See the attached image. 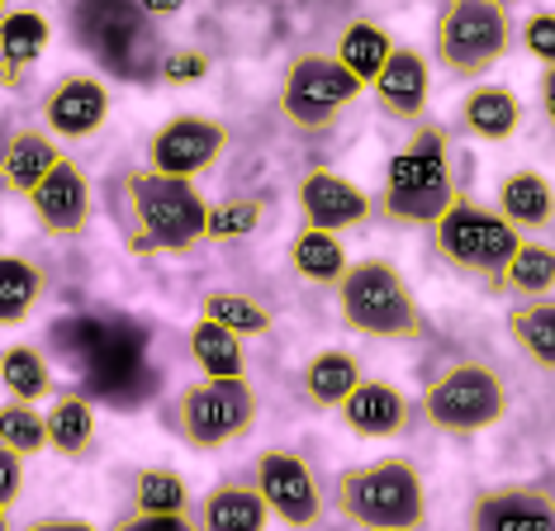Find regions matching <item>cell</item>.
Here are the masks:
<instances>
[{"instance_id": "8", "label": "cell", "mask_w": 555, "mask_h": 531, "mask_svg": "<svg viewBox=\"0 0 555 531\" xmlns=\"http://www.w3.org/2000/svg\"><path fill=\"white\" fill-rule=\"evenodd\" d=\"M433 237L441 261L456 266L461 275H470L485 289H503V266L513 261L517 243H522V233L499 209H485L465 195L447 205V213L433 223Z\"/></svg>"}, {"instance_id": "29", "label": "cell", "mask_w": 555, "mask_h": 531, "mask_svg": "<svg viewBox=\"0 0 555 531\" xmlns=\"http://www.w3.org/2000/svg\"><path fill=\"white\" fill-rule=\"evenodd\" d=\"M199 319L229 327L237 337L271 333V309L257 295H243V289H209V295H199Z\"/></svg>"}, {"instance_id": "10", "label": "cell", "mask_w": 555, "mask_h": 531, "mask_svg": "<svg viewBox=\"0 0 555 531\" xmlns=\"http://www.w3.org/2000/svg\"><path fill=\"white\" fill-rule=\"evenodd\" d=\"M251 489L261 493L267 513L289 531H309L323 517V493L313 484V470L299 451L289 446H267L251 465Z\"/></svg>"}, {"instance_id": "5", "label": "cell", "mask_w": 555, "mask_h": 531, "mask_svg": "<svg viewBox=\"0 0 555 531\" xmlns=\"http://www.w3.org/2000/svg\"><path fill=\"white\" fill-rule=\"evenodd\" d=\"M508 379L494 361L485 357H461L423 389V423L441 437H479L508 417Z\"/></svg>"}, {"instance_id": "15", "label": "cell", "mask_w": 555, "mask_h": 531, "mask_svg": "<svg viewBox=\"0 0 555 531\" xmlns=\"http://www.w3.org/2000/svg\"><path fill=\"white\" fill-rule=\"evenodd\" d=\"M299 213H305L309 228H323V233H347V228H361L371 219V195L347 181L337 171H323L313 167L305 181H299Z\"/></svg>"}, {"instance_id": "12", "label": "cell", "mask_w": 555, "mask_h": 531, "mask_svg": "<svg viewBox=\"0 0 555 531\" xmlns=\"http://www.w3.org/2000/svg\"><path fill=\"white\" fill-rule=\"evenodd\" d=\"M470 531H555V498L551 484L527 479V484H494L479 489L465 508Z\"/></svg>"}, {"instance_id": "42", "label": "cell", "mask_w": 555, "mask_h": 531, "mask_svg": "<svg viewBox=\"0 0 555 531\" xmlns=\"http://www.w3.org/2000/svg\"><path fill=\"white\" fill-rule=\"evenodd\" d=\"M181 5H185V0H138V10H143V15H176Z\"/></svg>"}, {"instance_id": "1", "label": "cell", "mask_w": 555, "mask_h": 531, "mask_svg": "<svg viewBox=\"0 0 555 531\" xmlns=\"http://www.w3.org/2000/svg\"><path fill=\"white\" fill-rule=\"evenodd\" d=\"M337 295V313L343 323L351 327L357 337H371V341H427L433 337V323H427L418 295L413 285L399 275L395 261L385 257H361V261H347L343 281L333 285Z\"/></svg>"}, {"instance_id": "24", "label": "cell", "mask_w": 555, "mask_h": 531, "mask_svg": "<svg viewBox=\"0 0 555 531\" xmlns=\"http://www.w3.org/2000/svg\"><path fill=\"white\" fill-rule=\"evenodd\" d=\"M361 385V361L351 351H319L299 371V394L309 409H337Z\"/></svg>"}, {"instance_id": "28", "label": "cell", "mask_w": 555, "mask_h": 531, "mask_svg": "<svg viewBox=\"0 0 555 531\" xmlns=\"http://www.w3.org/2000/svg\"><path fill=\"white\" fill-rule=\"evenodd\" d=\"M508 333L522 347V357L537 365V371H551L555 365V299H527L508 313Z\"/></svg>"}, {"instance_id": "2", "label": "cell", "mask_w": 555, "mask_h": 531, "mask_svg": "<svg viewBox=\"0 0 555 531\" xmlns=\"http://www.w3.org/2000/svg\"><path fill=\"white\" fill-rule=\"evenodd\" d=\"M456 167H451V133L441 124H418L385 167L380 213L399 228H433L456 199Z\"/></svg>"}, {"instance_id": "20", "label": "cell", "mask_w": 555, "mask_h": 531, "mask_svg": "<svg viewBox=\"0 0 555 531\" xmlns=\"http://www.w3.org/2000/svg\"><path fill=\"white\" fill-rule=\"evenodd\" d=\"M461 129L479 143H508L522 129V100L508 86H475L461 100Z\"/></svg>"}, {"instance_id": "4", "label": "cell", "mask_w": 555, "mask_h": 531, "mask_svg": "<svg viewBox=\"0 0 555 531\" xmlns=\"http://www.w3.org/2000/svg\"><path fill=\"white\" fill-rule=\"evenodd\" d=\"M333 508L361 531H423L427 489L409 461L389 455L375 465H351L333 479Z\"/></svg>"}, {"instance_id": "18", "label": "cell", "mask_w": 555, "mask_h": 531, "mask_svg": "<svg viewBox=\"0 0 555 531\" xmlns=\"http://www.w3.org/2000/svg\"><path fill=\"white\" fill-rule=\"evenodd\" d=\"M62 157H67V152L57 147L53 133H43V129H15V133L5 138V147H0V185L15 190V195H29V190L39 185Z\"/></svg>"}, {"instance_id": "23", "label": "cell", "mask_w": 555, "mask_h": 531, "mask_svg": "<svg viewBox=\"0 0 555 531\" xmlns=\"http://www.w3.org/2000/svg\"><path fill=\"white\" fill-rule=\"evenodd\" d=\"M347 247L337 233H323V228H299L295 243H289V271L299 275L305 285H319V289H333L337 281H343L347 271Z\"/></svg>"}, {"instance_id": "30", "label": "cell", "mask_w": 555, "mask_h": 531, "mask_svg": "<svg viewBox=\"0 0 555 531\" xmlns=\"http://www.w3.org/2000/svg\"><path fill=\"white\" fill-rule=\"evenodd\" d=\"M389 48H395V38H389L375 20H351L343 34H337V62L357 76L361 86H371L375 81V72L385 67V57H389Z\"/></svg>"}, {"instance_id": "27", "label": "cell", "mask_w": 555, "mask_h": 531, "mask_svg": "<svg viewBox=\"0 0 555 531\" xmlns=\"http://www.w3.org/2000/svg\"><path fill=\"white\" fill-rule=\"evenodd\" d=\"M185 347H191V361L199 365V375L209 379H223V375H247V351H243V337L229 333V327L199 319L191 327V337H185Z\"/></svg>"}, {"instance_id": "11", "label": "cell", "mask_w": 555, "mask_h": 531, "mask_svg": "<svg viewBox=\"0 0 555 531\" xmlns=\"http://www.w3.org/2000/svg\"><path fill=\"white\" fill-rule=\"evenodd\" d=\"M223 152H229V129L219 119H209V114H176V119H167L147 138V171L195 181V176L219 167Z\"/></svg>"}, {"instance_id": "19", "label": "cell", "mask_w": 555, "mask_h": 531, "mask_svg": "<svg viewBox=\"0 0 555 531\" xmlns=\"http://www.w3.org/2000/svg\"><path fill=\"white\" fill-rule=\"evenodd\" d=\"M267 522H271V513L261 503V493L251 484H237V479L214 484L199 498V513H195L199 531H267Z\"/></svg>"}, {"instance_id": "39", "label": "cell", "mask_w": 555, "mask_h": 531, "mask_svg": "<svg viewBox=\"0 0 555 531\" xmlns=\"http://www.w3.org/2000/svg\"><path fill=\"white\" fill-rule=\"evenodd\" d=\"M20 493H24V455L0 446V508L20 503Z\"/></svg>"}, {"instance_id": "3", "label": "cell", "mask_w": 555, "mask_h": 531, "mask_svg": "<svg viewBox=\"0 0 555 531\" xmlns=\"http://www.w3.org/2000/svg\"><path fill=\"white\" fill-rule=\"evenodd\" d=\"M124 199L133 213L124 247L133 257H181L205 243V195L195 190V181L143 167L124 176Z\"/></svg>"}, {"instance_id": "41", "label": "cell", "mask_w": 555, "mask_h": 531, "mask_svg": "<svg viewBox=\"0 0 555 531\" xmlns=\"http://www.w3.org/2000/svg\"><path fill=\"white\" fill-rule=\"evenodd\" d=\"M541 109H546V119H555V62L541 67Z\"/></svg>"}, {"instance_id": "38", "label": "cell", "mask_w": 555, "mask_h": 531, "mask_svg": "<svg viewBox=\"0 0 555 531\" xmlns=\"http://www.w3.org/2000/svg\"><path fill=\"white\" fill-rule=\"evenodd\" d=\"M109 531H199L185 513H129Z\"/></svg>"}, {"instance_id": "32", "label": "cell", "mask_w": 555, "mask_h": 531, "mask_svg": "<svg viewBox=\"0 0 555 531\" xmlns=\"http://www.w3.org/2000/svg\"><path fill=\"white\" fill-rule=\"evenodd\" d=\"M267 219V199L261 195H229L219 205H205V243H243Z\"/></svg>"}, {"instance_id": "43", "label": "cell", "mask_w": 555, "mask_h": 531, "mask_svg": "<svg viewBox=\"0 0 555 531\" xmlns=\"http://www.w3.org/2000/svg\"><path fill=\"white\" fill-rule=\"evenodd\" d=\"M0 531H15L10 527V508H0Z\"/></svg>"}, {"instance_id": "36", "label": "cell", "mask_w": 555, "mask_h": 531, "mask_svg": "<svg viewBox=\"0 0 555 531\" xmlns=\"http://www.w3.org/2000/svg\"><path fill=\"white\" fill-rule=\"evenodd\" d=\"M162 76H167V86H195L209 76V57L199 48H171L162 62Z\"/></svg>"}, {"instance_id": "13", "label": "cell", "mask_w": 555, "mask_h": 531, "mask_svg": "<svg viewBox=\"0 0 555 531\" xmlns=\"http://www.w3.org/2000/svg\"><path fill=\"white\" fill-rule=\"evenodd\" d=\"M34 219L53 237H81L91 223V181L72 157H62L39 185L29 190Z\"/></svg>"}, {"instance_id": "35", "label": "cell", "mask_w": 555, "mask_h": 531, "mask_svg": "<svg viewBox=\"0 0 555 531\" xmlns=\"http://www.w3.org/2000/svg\"><path fill=\"white\" fill-rule=\"evenodd\" d=\"M0 446H10L15 455H39L48 451V427H43V413L34 403H20V399H5L0 403Z\"/></svg>"}, {"instance_id": "14", "label": "cell", "mask_w": 555, "mask_h": 531, "mask_svg": "<svg viewBox=\"0 0 555 531\" xmlns=\"http://www.w3.org/2000/svg\"><path fill=\"white\" fill-rule=\"evenodd\" d=\"M109 119V86L91 72H72L62 76L53 91L43 95V124L53 138H91L105 129Z\"/></svg>"}, {"instance_id": "21", "label": "cell", "mask_w": 555, "mask_h": 531, "mask_svg": "<svg viewBox=\"0 0 555 531\" xmlns=\"http://www.w3.org/2000/svg\"><path fill=\"white\" fill-rule=\"evenodd\" d=\"M499 213L517 233H546L555 219V190L541 171H508L499 181Z\"/></svg>"}, {"instance_id": "40", "label": "cell", "mask_w": 555, "mask_h": 531, "mask_svg": "<svg viewBox=\"0 0 555 531\" xmlns=\"http://www.w3.org/2000/svg\"><path fill=\"white\" fill-rule=\"evenodd\" d=\"M20 531H100V527L86 522V517H39V522H29Z\"/></svg>"}, {"instance_id": "25", "label": "cell", "mask_w": 555, "mask_h": 531, "mask_svg": "<svg viewBox=\"0 0 555 531\" xmlns=\"http://www.w3.org/2000/svg\"><path fill=\"white\" fill-rule=\"evenodd\" d=\"M43 299V266L20 257V251H0V327H20L34 319Z\"/></svg>"}, {"instance_id": "22", "label": "cell", "mask_w": 555, "mask_h": 531, "mask_svg": "<svg viewBox=\"0 0 555 531\" xmlns=\"http://www.w3.org/2000/svg\"><path fill=\"white\" fill-rule=\"evenodd\" d=\"M48 48V20L39 10H5L0 15V86H15Z\"/></svg>"}, {"instance_id": "9", "label": "cell", "mask_w": 555, "mask_h": 531, "mask_svg": "<svg viewBox=\"0 0 555 531\" xmlns=\"http://www.w3.org/2000/svg\"><path fill=\"white\" fill-rule=\"evenodd\" d=\"M361 91L365 86L333 53H299L285 67V86H281V100H275V105H281L289 129L327 133Z\"/></svg>"}, {"instance_id": "17", "label": "cell", "mask_w": 555, "mask_h": 531, "mask_svg": "<svg viewBox=\"0 0 555 531\" xmlns=\"http://www.w3.org/2000/svg\"><path fill=\"white\" fill-rule=\"evenodd\" d=\"M337 413H343L347 432L375 437V441L380 437H403L409 432V423H413V403L403 399V389L389 385V379H365V375H361V385L337 403Z\"/></svg>"}, {"instance_id": "7", "label": "cell", "mask_w": 555, "mask_h": 531, "mask_svg": "<svg viewBox=\"0 0 555 531\" xmlns=\"http://www.w3.org/2000/svg\"><path fill=\"white\" fill-rule=\"evenodd\" d=\"M257 409L261 399L247 375H223V379L205 375L199 385H185L167 403V427L191 451H223L257 427Z\"/></svg>"}, {"instance_id": "26", "label": "cell", "mask_w": 555, "mask_h": 531, "mask_svg": "<svg viewBox=\"0 0 555 531\" xmlns=\"http://www.w3.org/2000/svg\"><path fill=\"white\" fill-rule=\"evenodd\" d=\"M48 446L67 461H86L95 451V409L81 394H57L53 409L43 413Z\"/></svg>"}, {"instance_id": "6", "label": "cell", "mask_w": 555, "mask_h": 531, "mask_svg": "<svg viewBox=\"0 0 555 531\" xmlns=\"http://www.w3.org/2000/svg\"><path fill=\"white\" fill-rule=\"evenodd\" d=\"M433 43L447 76L485 81L513 48V10L503 0H441Z\"/></svg>"}, {"instance_id": "33", "label": "cell", "mask_w": 555, "mask_h": 531, "mask_svg": "<svg viewBox=\"0 0 555 531\" xmlns=\"http://www.w3.org/2000/svg\"><path fill=\"white\" fill-rule=\"evenodd\" d=\"M503 289L522 299H546L555 289V251L546 243H517L513 261L503 266Z\"/></svg>"}, {"instance_id": "45", "label": "cell", "mask_w": 555, "mask_h": 531, "mask_svg": "<svg viewBox=\"0 0 555 531\" xmlns=\"http://www.w3.org/2000/svg\"><path fill=\"white\" fill-rule=\"evenodd\" d=\"M503 5H513V0H503Z\"/></svg>"}, {"instance_id": "16", "label": "cell", "mask_w": 555, "mask_h": 531, "mask_svg": "<svg viewBox=\"0 0 555 531\" xmlns=\"http://www.w3.org/2000/svg\"><path fill=\"white\" fill-rule=\"evenodd\" d=\"M375 91V105H380L389 119H423L427 114V100H433V72H427V57L418 48H389L385 67L375 72L371 81Z\"/></svg>"}, {"instance_id": "34", "label": "cell", "mask_w": 555, "mask_h": 531, "mask_svg": "<svg viewBox=\"0 0 555 531\" xmlns=\"http://www.w3.org/2000/svg\"><path fill=\"white\" fill-rule=\"evenodd\" d=\"M133 513H191V484L171 465H143L133 475Z\"/></svg>"}, {"instance_id": "31", "label": "cell", "mask_w": 555, "mask_h": 531, "mask_svg": "<svg viewBox=\"0 0 555 531\" xmlns=\"http://www.w3.org/2000/svg\"><path fill=\"white\" fill-rule=\"evenodd\" d=\"M0 385H5L10 399L20 403H39L53 394V365H48V357L39 347H5L0 351Z\"/></svg>"}, {"instance_id": "44", "label": "cell", "mask_w": 555, "mask_h": 531, "mask_svg": "<svg viewBox=\"0 0 555 531\" xmlns=\"http://www.w3.org/2000/svg\"><path fill=\"white\" fill-rule=\"evenodd\" d=\"M5 5H10V0H0V15H5Z\"/></svg>"}, {"instance_id": "37", "label": "cell", "mask_w": 555, "mask_h": 531, "mask_svg": "<svg viewBox=\"0 0 555 531\" xmlns=\"http://www.w3.org/2000/svg\"><path fill=\"white\" fill-rule=\"evenodd\" d=\"M522 48L541 62V67H551L555 62V15L551 10H537V15L522 24Z\"/></svg>"}]
</instances>
